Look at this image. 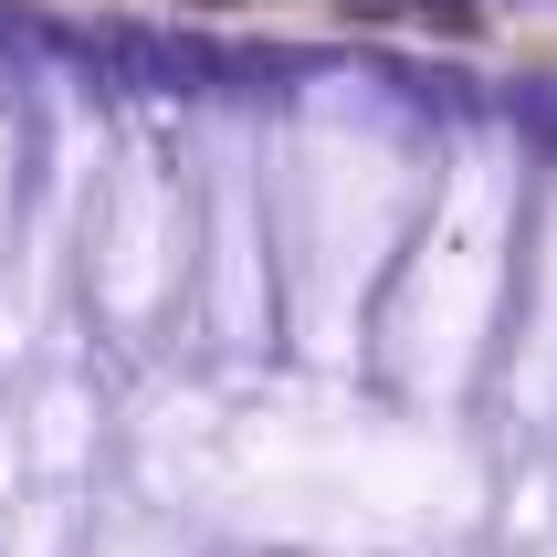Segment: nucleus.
I'll return each instance as SVG.
<instances>
[{
    "instance_id": "3",
    "label": "nucleus",
    "mask_w": 557,
    "mask_h": 557,
    "mask_svg": "<svg viewBox=\"0 0 557 557\" xmlns=\"http://www.w3.org/2000/svg\"><path fill=\"white\" fill-rule=\"evenodd\" d=\"M169 263H180V211H169V180L158 158H126L116 189H106V232H95V284L116 315H148L169 295Z\"/></svg>"
},
{
    "instance_id": "4",
    "label": "nucleus",
    "mask_w": 557,
    "mask_h": 557,
    "mask_svg": "<svg viewBox=\"0 0 557 557\" xmlns=\"http://www.w3.org/2000/svg\"><path fill=\"white\" fill-rule=\"evenodd\" d=\"M527 400H557V211H547V263H536V326H527Z\"/></svg>"
},
{
    "instance_id": "5",
    "label": "nucleus",
    "mask_w": 557,
    "mask_h": 557,
    "mask_svg": "<svg viewBox=\"0 0 557 557\" xmlns=\"http://www.w3.org/2000/svg\"><path fill=\"white\" fill-rule=\"evenodd\" d=\"M0 200H11V137H0Z\"/></svg>"
},
{
    "instance_id": "2",
    "label": "nucleus",
    "mask_w": 557,
    "mask_h": 557,
    "mask_svg": "<svg viewBox=\"0 0 557 557\" xmlns=\"http://www.w3.org/2000/svg\"><path fill=\"white\" fill-rule=\"evenodd\" d=\"M495 274H505V148H484L442 180L432 232H421L400 295H389V369L421 400L463 389L473 347H484V315H495Z\"/></svg>"
},
{
    "instance_id": "1",
    "label": "nucleus",
    "mask_w": 557,
    "mask_h": 557,
    "mask_svg": "<svg viewBox=\"0 0 557 557\" xmlns=\"http://www.w3.org/2000/svg\"><path fill=\"white\" fill-rule=\"evenodd\" d=\"M410 148L400 126L369 106H306L295 148H284V189H274V243H284V295L306 347H347L358 306H369L379 263L400 252L410 221Z\"/></svg>"
}]
</instances>
